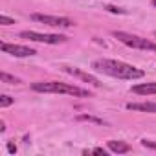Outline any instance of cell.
Returning a JSON list of instances; mask_svg holds the SVG:
<instances>
[{
	"label": "cell",
	"instance_id": "1",
	"mask_svg": "<svg viewBox=\"0 0 156 156\" xmlns=\"http://www.w3.org/2000/svg\"><path fill=\"white\" fill-rule=\"evenodd\" d=\"M92 68L96 72H101L105 75H110V77H116V79H123V81H134V79H141L145 75L143 70L132 66V64H127V62H121V61H116V59H96L92 62Z\"/></svg>",
	"mask_w": 156,
	"mask_h": 156
},
{
	"label": "cell",
	"instance_id": "2",
	"mask_svg": "<svg viewBox=\"0 0 156 156\" xmlns=\"http://www.w3.org/2000/svg\"><path fill=\"white\" fill-rule=\"evenodd\" d=\"M33 92H42V94H64V96H73V98H92L90 90H85L81 87L68 85V83H59V81H41L31 85Z\"/></svg>",
	"mask_w": 156,
	"mask_h": 156
},
{
	"label": "cell",
	"instance_id": "3",
	"mask_svg": "<svg viewBox=\"0 0 156 156\" xmlns=\"http://www.w3.org/2000/svg\"><path fill=\"white\" fill-rule=\"evenodd\" d=\"M112 35L119 42H123L125 46H129V48L145 50V51H156V42L154 41H149V39H143L140 35H132V33H127V31H114Z\"/></svg>",
	"mask_w": 156,
	"mask_h": 156
},
{
	"label": "cell",
	"instance_id": "4",
	"mask_svg": "<svg viewBox=\"0 0 156 156\" xmlns=\"http://www.w3.org/2000/svg\"><path fill=\"white\" fill-rule=\"evenodd\" d=\"M20 39H28V41H33V42H44V44H62L66 41L64 35L39 33V31H20Z\"/></svg>",
	"mask_w": 156,
	"mask_h": 156
},
{
	"label": "cell",
	"instance_id": "5",
	"mask_svg": "<svg viewBox=\"0 0 156 156\" xmlns=\"http://www.w3.org/2000/svg\"><path fill=\"white\" fill-rule=\"evenodd\" d=\"M30 19L35 20V22H41V24L55 26V28H72V26H73V20H70V19H66V17H55V15H41V13H33Z\"/></svg>",
	"mask_w": 156,
	"mask_h": 156
},
{
	"label": "cell",
	"instance_id": "6",
	"mask_svg": "<svg viewBox=\"0 0 156 156\" xmlns=\"http://www.w3.org/2000/svg\"><path fill=\"white\" fill-rule=\"evenodd\" d=\"M0 50H2L4 53L13 55V57H31V55L37 53L33 48L20 46V44H8V42H0Z\"/></svg>",
	"mask_w": 156,
	"mask_h": 156
},
{
	"label": "cell",
	"instance_id": "7",
	"mask_svg": "<svg viewBox=\"0 0 156 156\" xmlns=\"http://www.w3.org/2000/svg\"><path fill=\"white\" fill-rule=\"evenodd\" d=\"M64 72H66V73H70V75H73V77H77V79H81V81H87V83L94 85L96 88H99V87H101L99 79H96L94 75H90V73H87V72H83V70H79V68H70V66H66V68H64Z\"/></svg>",
	"mask_w": 156,
	"mask_h": 156
},
{
	"label": "cell",
	"instance_id": "8",
	"mask_svg": "<svg viewBox=\"0 0 156 156\" xmlns=\"http://www.w3.org/2000/svg\"><path fill=\"white\" fill-rule=\"evenodd\" d=\"M130 90H132V94H138V96H152V94H156V81L154 83H140V85H134Z\"/></svg>",
	"mask_w": 156,
	"mask_h": 156
},
{
	"label": "cell",
	"instance_id": "9",
	"mask_svg": "<svg viewBox=\"0 0 156 156\" xmlns=\"http://www.w3.org/2000/svg\"><path fill=\"white\" fill-rule=\"evenodd\" d=\"M107 147H108V151L114 152V154H125V152H130V145L125 143V141H121V140H110V141H107Z\"/></svg>",
	"mask_w": 156,
	"mask_h": 156
},
{
	"label": "cell",
	"instance_id": "10",
	"mask_svg": "<svg viewBox=\"0 0 156 156\" xmlns=\"http://www.w3.org/2000/svg\"><path fill=\"white\" fill-rule=\"evenodd\" d=\"M129 110L134 112H149V114H156V103H127Z\"/></svg>",
	"mask_w": 156,
	"mask_h": 156
},
{
	"label": "cell",
	"instance_id": "11",
	"mask_svg": "<svg viewBox=\"0 0 156 156\" xmlns=\"http://www.w3.org/2000/svg\"><path fill=\"white\" fill-rule=\"evenodd\" d=\"M77 121H88V123H96V125H107L101 118H94V116H88V114L77 116Z\"/></svg>",
	"mask_w": 156,
	"mask_h": 156
},
{
	"label": "cell",
	"instance_id": "12",
	"mask_svg": "<svg viewBox=\"0 0 156 156\" xmlns=\"http://www.w3.org/2000/svg\"><path fill=\"white\" fill-rule=\"evenodd\" d=\"M0 79H2V83H8V85H19V83H20L19 77L9 75L8 72H2V73H0Z\"/></svg>",
	"mask_w": 156,
	"mask_h": 156
},
{
	"label": "cell",
	"instance_id": "13",
	"mask_svg": "<svg viewBox=\"0 0 156 156\" xmlns=\"http://www.w3.org/2000/svg\"><path fill=\"white\" fill-rule=\"evenodd\" d=\"M15 103V99L11 98V96H0V108H6V107H9V105H13Z\"/></svg>",
	"mask_w": 156,
	"mask_h": 156
},
{
	"label": "cell",
	"instance_id": "14",
	"mask_svg": "<svg viewBox=\"0 0 156 156\" xmlns=\"http://www.w3.org/2000/svg\"><path fill=\"white\" fill-rule=\"evenodd\" d=\"M0 24H2V26H11V24H15V20L6 17V15H0Z\"/></svg>",
	"mask_w": 156,
	"mask_h": 156
},
{
	"label": "cell",
	"instance_id": "15",
	"mask_svg": "<svg viewBox=\"0 0 156 156\" xmlns=\"http://www.w3.org/2000/svg\"><path fill=\"white\" fill-rule=\"evenodd\" d=\"M107 11H110V13H118V15H125V13H127L125 9H119V8H114V6H107Z\"/></svg>",
	"mask_w": 156,
	"mask_h": 156
},
{
	"label": "cell",
	"instance_id": "16",
	"mask_svg": "<svg viewBox=\"0 0 156 156\" xmlns=\"http://www.w3.org/2000/svg\"><path fill=\"white\" fill-rule=\"evenodd\" d=\"M8 152H9V154H15V152H17V145H15L13 141H8Z\"/></svg>",
	"mask_w": 156,
	"mask_h": 156
},
{
	"label": "cell",
	"instance_id": "17",
	"mask_svg": "<svg viewBox=\"0 0 156 156\" xmlns=\"http://www.w3.org/2000/svg\"><path fill=\"white\" fill-rule=\"evenodd\" d=\"M141 145H143V147H149V149H154V151H156V143H152V141H149V140H141Z\"/></svg>",
	"mask_w": 156,
	"mask_h": 156
},
{
	"label": "cell",
	"instance_id": "18",
	"mask_svg": "<svg viewBox=\"0 0 156 156\" xmlns=\"http://www.w3.org/2000/svg\"><path fill=\"white\" fill-rule=\"evenodd\" d=\"M92 152H94V154H103V156H107V151H105V149H101V147H96Z\"/></svg>",
	"mask_w": 156,
	"mask_h": 156
},
{
	"label": "cell",
	"instance_id": "19",
	"mask_svg": "<svg viewBox=\"0 0 156 156\" xmlns=\"http://www.w3.org/2000/svg\"><path fill=\"white\" fill-rule=\"evenodd\" d=\"M6 130V123L4 121H0V132H4Z\"/></svg>",
	"mask_w": 156,
	"mask_h": 156
},
{
	"label": "cell",
	"instance_id": "20",
	"mask_svg": "<svg viewBox=\"0 0 156 156\" xmlns=\"http://www.w3.org/2000/svg\"><path fill=\"white\" fill-rule=\"evenodd\" d=\"M152 6H154V8H156V0H152Z\"/></svg>",
	"mask_w": 156,
	"mask_h": 156
},
{
	"label": "cell",
	"instance_id": "21",
	"mask_svg": "<svg viewBox=\"0 0 156 156\" xmlns=\"http://www.w3.org/2000/svg\"><path fill=\"white\" fill-rule=\"evenodd\" d=\"M154 37H156V31H154Z\"/></svg>",
	"mask_w": 156,
	"mask_h": 156
}]
</instances>
